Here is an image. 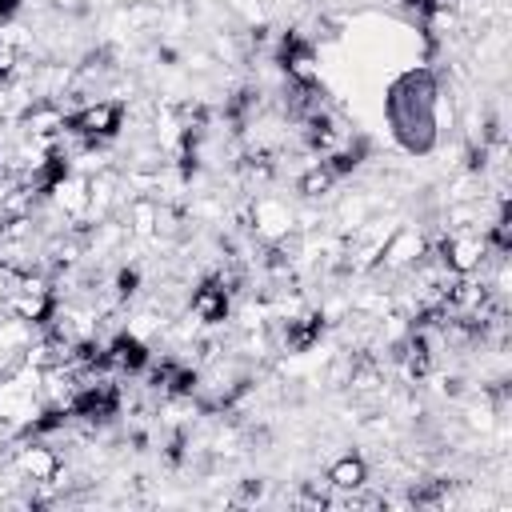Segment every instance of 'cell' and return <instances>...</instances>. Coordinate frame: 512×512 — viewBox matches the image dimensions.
Wrapping results in <instances>:
<instances>
[{"mask_svg":"<svg viewBox=\"0 0 512 512\" xmlns=\"http://www.w3.org/2000/svg\"><path fill=\"white\" fill-rule=\"evenodd\" d=\"M328 484H332V488H344V492H348V488H364V484H368V468H364V460L352 456V452L340 456V460L328 468Z\"/></svg>","mask_w":512,"mask_h":512,"instance_id":"cell-2","label":"cell"},{"mask_svg":"<svg viewBox=\"0 0 512 512\" xmlns=\"http://www.w3.org/2000/svg\"><path fill=\"white\" fill-rule=\"evenodd\" d=\"M392 128L404 148L424 152L436 144V80L432 72H412L392 88Z\"/></svg>","mask_w":512,"mask_h":512,"instance_id":"cell-1","label":"cell"}]
</instances>
